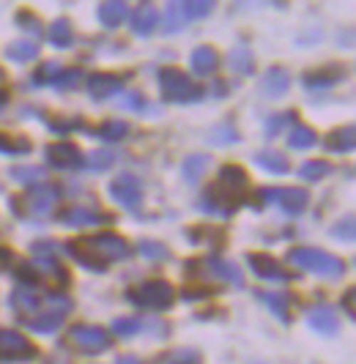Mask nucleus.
Here are the masks:
<instances>
[{
	"label": "nucleus",
	"mask_w": 356,
	"mask_h": 364,
	"mask_svg": "<svg viewBox=\"0 0 356 364\" xmlns=\"http://www.w3.org/2000/svg\"><path fill=\"white\" fill-rule=\"evenodd\" d=\"M74 33H71V25L69 19H55L53 25H50V41H53L55 47H69Z\"/></svg>",
	"instance_id": "nucleus-31"
},
{
	"label": "nucleus",
	"mask_w": 356,
	"mask_h": 364,
	"mask_svg": "<svg viewBox=\"0 0 356 364\" xmlns=\"http://www.w3.org/2000/svg\"><path fill=\"white\" fill-rule=\"evenodd\" d=\"M307 323L315 328V331H323V334H335L337 331V315L329 307H318L307 315Z\"/></svg>",
	"instance_id": "nucleus-23"
},
{
	"label": "nucleus",
	"mask_w": 356,
	"mask_h": 364,
	"mask_svg": "<svg viewBox=\"0 0 356 364\" xmlns=\"http://www.w3.org/2000/svg\"><path fill=\"white\" fill-rule=\"evenodd\" d=\"M115 364H140V359H135V356H124V359H118Z\"/></svg>",
	"instance_id": "nucleus-46"
},
{
	"label": "nucleus",
	"mask_w": 356,
	"mask_h": 364,
	"mask_svg": "<svg viewBox=\"0 0 356 364\" xmlns=\"http://www.w3.org/2000/svg\"><path fill=\"white\" fill-rule=\"evenodd\" d=\"M176 299V291L173 285L167 282H142L137 288L129 291V301L137 304V307H145V310H167Z\"/></svg>",
	"instance_id": "nucleus-5"
},
{
	"label": "nucleus",
	"mask_w": 356,
	"mask_h": 364,
	"mask_svg": "<svg viewBox=\"0 0 356 364\" xmlns=\"http://www.w3.org/2000/svg\"><path fill=\"white\" fill-rule=\"evenodd\" d=\"M332 173V164L329 162H320V159H315V162H307L299 167V176H302L304 181H320V178H326Z\"/></svg>",
	"instance_id": "nucleus-32"
},
{
	"label": "nucleus",
	"mask_w": 356,
	"mask_h": 364,
	"mask_svg": "<svg viewBox=\"0 0 356 364\" xmlns=\"http://www.w3.org/2000/svg\"><path fill=\"white\" fill-rule=\"evenodd\" d=\"M285 124H290V115H288V112H285V115H274V118H268V124H266V134H268V137H274V134H280V129H283Z\"/></svg>",
	"instance_id": "nucleus-44"
},
{
	"label": "nucleus",
	"mask_w": 356,
	"mask_h": 364,
	"mask_svg": "<svg viewBox=\"0 0 356 364\" xmlns=\"http://www.w3.org/2000/svg\"><path fill=\"white\" fill-rule=\"evenodd\" d=\"M11 178L17 183H41L44 181V170L41 167H14Z\"/></svg>",
	"instance_id": "nucleus-35"
},
{
	"label": "nucleus",
	"mask_w": 356,
	"mask_h": 364,
	"mask_svg": "<svg viewBox=\"0 0 356 364\" xmlns=\"http://www.w3.org/2000/svg\"><path fill=\"white\" fill-rule=\"evenodd\" d=\"M332 236L342 241H356V219H342L340 225L332 228Z\"/></svg>",
	"instance_id": "nucleus-41"
},
{
	"label": "nucleus",
	"mask_w": 356,
	"mask_h": 364,
	"mask_svg": "<svg viewBox=\"0 0 356 364\" xmlns=\"http://www.w3.org/2000/svg\"><path fill=\"white\" fill-rule=\"evenodd\" d=\"M244 189H247V176H244V170L241 167H222L219 170V176H216V183H214L211 189H209V195H206V200H203V211H209V214H231L236 211V205H239V198L244 195Z\"/></svg>",
	"instance_id": "nucleus-1"
},
{
	"label": "nucleus",
	"mask_w": 356,
	"mask_h": 364,
	"mask_svg": "<svg viewBox=\"0 0 356 364\" xmlns=\"http://www.w3.org/2000/svg\"><path fill=\"white\" fill-rule=\"evenodd\" d=\"M63 225H71V228H85V225H96V222H105L107 217L102 214H96V211H90V208H80V205H74L69 211H63Z\"/></svg>",
	"instance_id": "nucleus-25"
},
{
	"label": "nucleus",
	"mask_w": 356,
	"mask_h": 364,
	"mask_svg": "<svg viewBox=\"0 0 356 364\" xmlns=\"http://www.w3.org/2000/svg\"><path fill=\"white\" fill-rule=\"evenodd\" d=\"M69 343L83 353H99L110 348V334L99 326H74L69 331Z\"/></svg>",
	"instance_id": "nucleus-7"
},
{
	"label": "nucleus",
	"mask_w": 356,
	"mask_h": 364,
	"mask_svg": "<svg viewBox=\"0 0 356 364\" xmlns=\"http://www.w3.org/2000/svg\"><path fill=\"white\" fill-rule=\"evenodd\" d=\"M140 255L142 257H167V250H164L162 244H157V241H142Z\"/></svg>",
	"instance_id": "nucleus-43"
},
{
	"label": "nucleus",
	"mask_w": 356,
	"mask_h": 364,
	"mask_svg": "<svg viewBox=\"0 0 356 364\" xmlns=\"http://www.w3.org/2000/svg\"><path fill=\"white\" fill-rule=\"evenodd\" d=\"M206 272L219 279H228L233 285H244V277L239 272V266H233L228 260H206Z\"/></svg>",
	"instance_id": "nucleus-24"
},
{
	"label": "nucleus",
	"mask_w": 356,
	"mask_h": 364,
	"mask_svg": "<svg viewBox=\"0 0 356 364\" xmlns=\"http://www.w3.org/2000/svg\"><path fill=\"white\" fill-rule=\"evenodd\" d=\"M288 260L293 266H299L304 272L315 274V277H326V279H337L345 274V263L335 257L332 252L323 250H313V247H296L288 252Z\"/></svg>",
	"instance_id": "nucleus-3"
},
{
	"label": "nucleus",
	"mask_w": 356,
	"mask_h": 364,
	"mask_svg": "<svg viewBox=\"0 0 356 364\" xmlns=\"http://www.w3.org/2000/svg\"><path fill=\"white\" fill-rule=\"evenodd\" d=\"M342 307H345V312H348L351 318H356V285L345 291V296H342Z\"/></svg>",
	"instance_id": "nucleus-45"
},
{
	"label": "nucleus",
	"mask_w": 356,
	"mask_h": 364,
	"mask_svg": "<svg viewBox=\"0 0 356 364\" xmlns=\"http://www.w3.org/2000/svg\"><path fill=\"white\" fill-rule=\"evenodd\" d=\"M36 356V348L14 328H0V362H28Z\"/></svg>",
	"instance_id": "nucleus-6"
},
{
	"label": "nucleus",
	"mask_w": 356,
	"mask_h": 364,
	"mask_svg": "<svg viewBox=\"0 0 356 364\" xmlns=\"http://www.w3.org/2000/svg\"><path fill=\"white\" fill-rule=\"evenodd\" d=\"M63 72H66V69H63L61 63H44V66L36 72L33 80L38 82V85H47V82H50V85H55V82L61 80V74H63Z\"/></svg>",
	"instance_id": "nucleus-34"
},
{
	"label": "nucleus",
	"mask_w": 356,
	"mask_h": 364,
	"mask_svg": "<svg viewBox=\"0 0 356 364\" xmlns=\"http://www.w3.org/2000/svg\"><path fill=\"white\" fill-rule=\"evenodd\" d=\"M187 22H189L187 0H167V6H164V19H162L164 33H178Z\"/></svg>",
	"instance_id": "nucleus-17"
},
{
	"label": "nucleus",
	"mask_w": 356,
	"mask_h": 364,
	"mask_svg": "<svg viewBox=\"0 0 356 364\" xmlns=\"http://www.w3.org/2000/svg\"><path fill=\"white\" fill-rule=\"evenodd\" d=\"M69 252L77 257L83 266H88V269H105L110 260H121V257L129 255V247H126V241L121 236L105 233V236L71 241Z\"/></svg>",
	"instance_id": "nucleus-2"
},
{
	"label": "nucleus",
	"mask_w": 356,
	"mask_h": 364,
	"mask_svg": "<svg viewBox=\"0 0 356 364\" xmlns=\"http://www.w3.org/2000/svg\"><path fill=\"white\" fill-rule=\"evenodd\" d=\"M80 80H83V72H80V69H69V72L61 74V80L55 82V88H63V91H66L71 85H77Z\"/></svg>",
	"instance_id": "nucleus-42"
},
{
	"label": "nucleus",
	"mask_w": 356,
	"mask_h": 364,
	"mask_svg": "<svg viewBox=\"0 0 356 364\" xmlns=\"http://www.w3.org/2000/svg\"><path fill=\"white\" fill-rule=\"evenodd\" d=\"M323 146L329 148V151H335V154H348V151H354L356 148V127L335 129V132L323 140Z\"/></svg>",
	"instance_id": "nucleus-22"
},
{
	"label": "nucleus",
	"mask_w": 356,
	"mask_h": 364,
	"mask_svg": "<svg viewBox=\"0 0 356 364\" xmlns=\"http://www.w3.org/2000/svg\"><path fill=\"white\" fill-rule=\"evenodd\" d=\"M11 304H14V310H17L19 315H25V318L31 321L38 312H44V307H47L50 301L44 304V301H41V291L33 288V285H25V282H22L17 291L11 293Z\"/></svg>",
	"instance_id": "nucleus-11"
},
{
	"label": "nucleus",
	"mask_w": 356,
	"mask_h": 364,
	"mask_svg": "<svg viewBox=\"0 0 356 364\" xmlns=\"http://www.w3.org/2000/svg\"><path fill=\"white\" fill-rule=\"evenodd\" d=\"M110 192H112V198L121 203L124 208H137L140 205V198H142V186L140 181L135 178V176H118L115 181L110 183Z\"/></svg>",
	"instance_id": "nucleus-12"
},
{
	"label": "nucleus",
	"mask_w": 356,
	"mask_h": 364,
	"mask_svg": "<svg viewBox=\"0 0 356 364\" xmlns=\"http://www.w3.org/2000/svg\"><path fill=\"white\" fill-rule=\"evenodd\" d=\"M255 164H261L268 173H285V170H288L285 154H277V151H263V154H258V156H255Z\"/></svg>",
	"instance_id": "nucleus-30"
},
{
	"label": "nucleus",
	"mask_w": 356,
	"mask_h": 364,
	"mask_svg": "<svg viewBox=\"0 0 356 364\" xmlns=\"http://www.w3.org/2000/svg\"><path fill=\"white\" fill-rule=\"evenodd\" d=\"M263 200L277 203L285 214H302L307 208V192L296 186H280V189H263Z\"/></svg>",
	"instance_id": "nucleus-9"
},
{
	"label": "nucleus",
	"mask_w": 356,
	"mask_h": 364,
	"mask_svg": "<svg viewBox=\"0 0 356 364\" xmlns=\"http://www.w3.org/2000/svg\"><path fill=\"white\" fill-rule=\"evenodd\" d=\"M206 167H209V156H203V154H195V156L184 159V178L189 183H197L200 176H206Z\"/></svg>",
	"instance_id": "nucleus-29"
},
{
	"label": "nucleus",
	"mask_w": 356,
	"mask_h": 364,
	"mask_svg": "<svg viewBox=\"0 0 356 364\" xmlns=\"http://www.w3.org/2000/svg\"><path fill=\"white\" fill-rule=\"evenodd\" d=\"M318 143V137H315V132L310 127H293L290 129V134H288V146L296 148V151H307V148H313Z\"/></svg>",
	"instance_id": "nucleus-27"
},
{
	"label": "nucleus",
	"mask_w": 356,
	"mask_h": 364,
	"mask_svg": "<svg viewBox=\"0 0 356 364\" xmlns=\"http://www.w3.org/2000/svg\"><path fill=\"white\" fill-rule=\"evenodd\" d=\"M129 17V6H126V0H105L102 6H99V22L105 25V28H118L121 22H126Z\"/></svg>",
	"instance_id": "nucleus-19"
},
{
	"label": "nucleus",
	"mask_w": 356,
	"mask_h": 364,
	"mask_svg": "<svg viewBox=\"0 0 356 364\" xmlns=\"http://www.w3.org/2000/svg\"><path fill=\"white\" fill-rule=\"evenodd\" d=\"M22 203H25V211L31 217H47L55 208V203H58V189L47 186V183H36L33 189L22 198Z\"/></svg>",
	"instance_id": "nucleus-10"
},
{
	"label": "nucleus",
	"mask_w": 356,
	"mask_h": 364,
	"mask_svg": "<svg viewBox=\"0 0 356 364\" xmlns=\"http://www.w3.org/2000/svg\"><path fill=\"white\" fill-rule=\"evenodd\" d=\"M112 162H115V154L112 151H93L85 164H88V170H107Z\"/></svg>",
	"instance_id": "nucleus-38"
},
{
	"label": "nucleus",
	"mask_w": 356,
	"mask_h": 364,
	"mask_svg": "<svg viewBox=\"0 0 356 364\" xmlns=\"http://www.w3.org/2000/svg\"><path fill=\"white\" fill-rule=\"evenodd\" d=\"M249 266L261 279H271V282H288L290 274L283 269V263H277L268 255H249Z\"/></svg>",
	"instance_id": "nucleus-14"
},
{
	"label": "nucleus",
	"mask_w": 356,
	"mask_h": 364,
	"mask_svg": "<svg viewBox=\"0 0 356 364\" xmlns=\"http://www.w3.org/2000/svg\"><path fill=\"white\" fill-rule=\"evenodd\" d=\"M157 25H159V14H157V9L154 6H140L135 14H132V33H137V36H148V33H154L157 31Z\"/></svg>",
	"instance_id": "nucleus-21"
},
{
	"label": "nucleus",
	"mask_w": 356,
	"mask_h": 364,
	"mask_svg": "<svg viewBox=\"0 0 356 364\" xmlns=\"http://www.w3.org/2000/svg\"><path fill=\"white\" fill-rule=\"evenodd\" d=\"M126 124L124 121H107V124H102V127L96 129V134L102 137V140H124L126 137Z\"/></svg>",
	"instance_id": "nucleus-36"
},
{
	"label": "nucleus",
	"mask_w": 356,
	"mask_h": 364,
	"mask_svg": "<svg viewBox=\"0 0 356 364\" xmlns=\"http://www.w3.org/2000/svg\"><path fill=\"white\" fill-rule=\"evenodd\" d=\"M140 326H142L140 318H118V321L112 323V331L121 334V337H132Z\"/></svg>",
	"instance_id": "nucleus-40"
},
{
	"label": "nucleus",
	"mask_w": 356,
	"mask_h": 364,
	"mask_svg": "<svg viewBox=\"0 0 356 364\" xmlns=\"http://www.w3.org/2000/svg\"><path fill=\"white\" fill-rule=\"evenodd\" d=\"M288 88H290V74L285 72V69H268V72L263 74V80H261V93H263L266 99H277V96H283Z\"/></svg>",
	"instance_id": "nucleus-18"
},
{
	"label": "nucleus",
	"mask_w": 356,
	"mask_h": 364,
	"mask_svg": "<svg viewBox=\"0 0 356 364\" xmlns=\"http://www.w3.org/2000/svg\"><path fill=\"white\" fill-rule=\"evenodd\" d=\"M214 11V0H187V14L189 19H203Z\"/></svg>",
	"instance_id": "nucleus-37"
},
{
	"label": "nucleus",
	"mask_w": 356,
	"mask_h": 364,
	"mask_svg": "<svg viewBox=\"0 0 356 364\" xmlns=\"http://www.w3.org/2000/svg\"><path fill=\"white\" fill-rule=\"evenodd\" d=\"M159 85H162V96L167 102H195L203 96V91L197 88L195 82L181 72V69H162L159 72Z\"/></svg>",
	"instance_id": "nucleus-4"
},
{
	"label": "nucleus",
	"mask_w": 356,
	"mask_h": 364,
	"mask_svg": "<svg viewBox=\"0 0 356 364\" xmlns=\"http://www.w3.org/2000/svg\"><path fill=\"white\" fill-rule=\"evenodd\" d=\"M121 88H124V77L118 74H90L88 77V93L93 99H107Z\"/></svg>",
	"instance_id": "nucleus-16"
},
{
	"label": "nucleus",
	"mask_w": 356,
	"mask_h": 364,
	"mask_svg": "<svg viewBox=\"0 0 356 364\" xmlns=\"http://www.w3.org/2000/svg\"><path fill=\"white\" fill-rule=\"evenodd\" d=\"M263 301H266L268 307L277 312L280 318H288V304H290V301H288L285 293H263Z\"/></svg>",
	"instance_id": "nucleus-39"
},
{
	"label": "nucleus",
	"mask_w": 356,
	"mask_h": 364,
	"mask_svg": "<svg viewBox=\"0 0 356 364\" xmlns=\"http://www.w3.org/2000/svg\"><path fill=\"white\" fill-rule=\"evenodd\" d=\"M25 151H31V140L11 137V134H0V154L14 156V154H25Z\"/></svg>",
	"instance_id": "nucleus-33"
},
{
	"label": "nucleus",
	"mask_w": 356,
	"mask_h": 364,
	"mask_svg": "<svg viewBox=\"0 0 356 364\" xmlns=\"http://www.w3.org/2000/svg\"><path fill=\"white\" fill-rule=\"evenodd\" d=\"M340 80H342V69L337 63H329V66H320L315 72H307L304 74V85L310 91H329L335 88Z\"/></svg>",
	"instance_id": "nucleus-13"
},
{
	"label": "nucleus",
	"mask_w": 356,
	"mask_h": 364,
	"mask_svg": "<svg viewBox=\"0 0 356 364\" xmlns=\"http://www.w3.org/2000/svg\"><path fill=\"white\" fill-rule=\"evenodd\" d=\"M9 60H19V63H31L38 58V44L36 41H14L9 50H6Z\"/></svg>",
	"instance_id": "nucleus-26"
},
{
	"label": "nucleus",
	"mask_w": 356,
	"mask_h": 364,
	"mask_svg": "<svg viewBox=\"0 0 356 364\" xmlns=\"http://www.w3.org/2000/svg\"><path fill=\"white\" fill-rule=\"evenodd\" d=\"M189 66H192V72L197 77H209L219 66V55H216L214 47H197L195 53H192V58H189Z\"/></svg>",
	"instance_id": "nucleus-20"
},
{
	"label": "nucleus",
	"mask_w": 356,
	"mask_h": 364,
	"mask_svg": "<svg viewBox=\"0 0 356 364\" xmlns=\"http://www.w3.org/2000/svg\"><path fill=\"white\" fill-rule=\"evenodd\" d=\"M228 63L236 74H249L255 66V58L249 53V47H233L231 55H228Z\"/></svg>",
	"instance_id": "nucleus-28"
},
{
	"label": "nucleus",
	"mask_w": 356,
	"mask_h": 364,
	"mask_svg": "<svg viewBox=\"0 0 356 364\" xmlns=\"http://www.w3.org/2000/svg\"><path fill=\"white\" fill-rule=\"evenodd\" d=\"M69 310H71L69 299H50V304L44 307V312H38L36 318H31L28 326L33 328V331H41V334L55 331V328L63 323V318L69 315Z\"/></svg>",
	"instance_id": "nucleus-8"
},
{
	"label": "nucleus",
	"mask_w": 356,
	"mask_h": 364,
	"mask_svg": "<svg viewBox=\"0 0 356 364\" xmlns=\"http://www.w3.org/2000/svg\"><path fill=\"white\" fill-rule=\"evenodd\" d=\"M47 159L58 170H71V167H77V164L83 162L80 148L71 146V143H55V146H50L47 148Z\"/></svg>",
	"instance_id": "nucleus-15"
}]
</instances>
